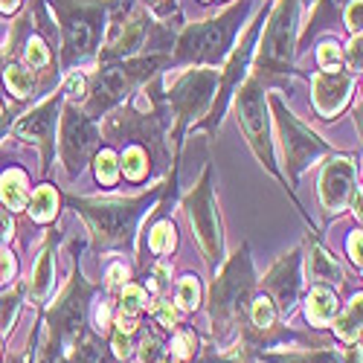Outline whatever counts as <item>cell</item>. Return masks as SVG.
I'll return each instance as SVG.
<instances>
[{"label": "cell", "instance_id": "cell-25", "mask_svg": "<svg viewBox=\"0 0 363 363\" xmlns=\"http://www.w3.org/2000/svg\"><path fill=\"white\" fill-rule=\"evenodd\" d=\"M148 247H151V253H172L174 250V224L172 221H160V224L151 227Z\"/></svg>", "mask_w": 363, "mask_h": 363}, {"label": "cell", "instance_id": "cell-9", "mask_svg": "<svg viewBox=\"0 0 363 363\" xmlns=\"http://www.w3.org/2000/svg\"><path fill=\"white\" fill-rule=\"evenodd\" d=\"M216 87H218V70H189L186 76L177 79V84L169 90V105L177 116V128H184L189 119L203 113Z\"/></svg>", "mask_w": 363, "mask_h": 363}, {"label": "cell", "instance_id": "cell-34", "mask_svg": "<svg viewBox=\"0 0 363 363\" xmlns=\"http://www.w3.org/2000/svg\"><path fill=\"white\" fill-rule=\"evenodd\" d=\"M360 18H363V0H349L346 4V29H349V35L360 33Z\"/></svg>", "mask_w": 363, "mask_h": 363}, {"label": "cell", "instance_id": "cell-45", "mask_svg": "<svg viewBox=\"0 0 363 363\" xmlns=\"http://www.w3.org/2000/svg\"><path fill=\"white\" fill-rule=\"evenodd\" d=\"M349 363H360V349H349Z\"/></svg>", "mask_w": 363, "mask_h": 363}, {"label": "cell", "instance_id": "cell-23", "mask_svg": "<svg viewBox=\"0 0 363 363\" xmlns=\"http://www.w3.org/2000/svg\"><path fill=\"white\" fill-rule=\"evenodd\" d=\"M119 166H123L128 180H143L148 174V155L140 145H128L123 151V163H119Z\"/></svg>", "mask_w": 363, "mask_h": 363}, {"label": "cell", "instance_id": "cell-3", "mask_svg": "<svg viewBox=\"0 0 363 363\" xmlns=\"http://www.w3.org/2000/svg\"><path fill=\"white\" fill-rule=\"evenodd\" d=\"M163 65H169L166 52L131 55V58H119V62L102 65V70L94 79V90H90V96H87V116H99L102 111L116 105L131 87H137L148 76H155Z\"/></svg>", "mask_w": 363, "mask_h": 363}, {"label": "cell", "instance_id": "cell-21", "mask_svg": "<svg viewBox=\"0 0 363 363\" xmlns=\"http://www.w3.org/2000/svg\"><path fill=\"white\" fill-rule=\"evenodd\" d=\"M4 79H6L9 90H12L18 99H26L29 94H33V87H35V73L21 67V65H15V62H9L4 67Z\"/></svg>", "mask_w": 363, "mask_h": 363}, {"label": "cell", "instance_id": "cell-1", "mask_svg": "<svg viewBox=\"0 0 363 363\" xmlns=\"http://www.w3.org/2000/svg\"><path fill=\"white\" fill-rule=\"evenodd\" d=\"M62 29V67L94 58L105 41L111 0H47Z\"/></svg>", "mask_w": 363, "mask_h": 363}, {"label": "cell", "instance_id": "cell-28", "mask_svg": "<svg viewBox=\"0 0 363 363\" xmlns=\"http://www.w3.org/2000/svg\"><path fill=\"white\" fill-rule=\"evenodd\" d=\"M198 302H201V285L195 277H184L177 285V306L184 308V311H192L198 308Z\"/></svg>", "mask_w": 363, "mask_h": 363}, {"label": "cell", "instance_id": "cell-38", "mask_svg": "<svg viewBox=\"0 0 363 363\" xmlns=\"http://www.w3.org/2000/svg\"><path fill=\"white\" fill-rule=\"evenodd\" d=\"M12 277H15V256L6 247H0V285H6Z\"/></svg>", "mask_w": 363, "mask_h": 363}, {"label": "cell", "instance_id": "cell-8", "mask_svg": "<svg viewBox=\"0 0 363 363\" xmlns=\"http://www.w3.org/2000/svg\"><path fill=\"white\" fill-rule=\"evenodd\" d=\"M186 213H189V221H192V230L201 241V247L206 253V262L221 259V224H218L216 201H213V186H209V169L203 172L201 184L189 192Z\"/></svg>", "mask_w": 363, "mask_h": 363}, {"label": "cell", "instance_id": "cell-47", "mask_svg": "<svg viewBox=\"0 0 363 363\" xmlns=\"http://www.w3.org/2000/svg\"><path fill=\"white\" fill-rule=\"evenodd\" d=\"M299 4H308L311 6V4H317V0H299Z\"/></svg>", "mask_w": 363, "mask_h": 363}, {"label": "cell", "instance_id": "cell-17", "mask_svg": "<svg viewBox=\"0 0 363 363\" xmlns=\"http://www.w3.org/2000/svg\"><path fill=\"white\" fill-rule=\"evenodd\" d=\"M340 311V302L335 296V291H328L325 285H317L311 294H308V302H306V314L314 325H328L335 320V314Z\"/></svg>", "mask_w": 363, "mask_h": 363}, {"label": "cell", "instance_id": "cell-4", "mask_svg": "<svg viewBox=\"0 0 363 363\" xmlns=\"http://www.w3.org/2000/svg\"><path fill=\"white\" fill-rule=\"evenodd\" d=\"M296 26H299V0H277L274 12L267 18L264 35L256 55V73H294L296 52Z\"/></svg>", "mask_w": 363, "mask_h": 363}, {"label": "cell", "instance_id": "cell-2", "mask_svg": "<svg viewBox=\"0 0 363 363\" xmlns=\"http://www.w3.org/2000/svg\"><path fill=\"white\" fill-rule=\"evenodd\" d=\"M253 9L250 0H235L221 15L180 26V35L174 41V55H169V65H221L230 44L238 33L245 15Z\"/></svg>", "mask_w": 363, "mask_h": 363}, {"label": "cell", "instance_id": "cell-12", "mask_svg": "<svg viewBox=\"0 0 363 363\" xmlns=\"http://www.w3.org/2000/svg\"><path fill=\"white\" fill-rule=\"evenodd\" d=\"M354 180H357V166L349 157H335L328 160L320 177V198L328 213H340L346 201L354 195Z\"/></svg>", "mask_w": 363, "mask_h": 363}, {"label": "cell", "instance_id": "cell-36", "mask_svg": "<svg viewBox=\"0 0 363 363\" xmlns=\"http://www.w3.org/2000/svg\"><path fill=\"white\" fill-rule=\"evenodd\" d=\"M346 62H349V73L354 76V73H360V33L357 35H352L349 38V44H346Z\"/></svg>", "mask_w": 363, "mask_h": 363}, {"label": "cell", "instance_id": "cell-19", "mask_svg": "<svg viewBox=\"0 0 363 363\" xmlns=\"http://www.w3.org/2000/svg\"><path fill=\"white\" fill-rule=\"evenodd\" d=\"M346 4H349V0H317V9H314V15H311L308 26L302 29V38H299V44L306 47V41H308V38H314L323 26L335 23V18H337V15L346 9ZM302 47H296V50H302Z\"/></svg>", "mask_w": 363, "mask_h": 363}, {"label": "cell", "instance_id": "cell-40", "mask_svg": "<svg viewBox=\"0 0 363 363\" xmlns=\"http://www.w3.org/2000/svg\"><path fill=\"white\" fill-rule=\"evenodd\" d=\"M113 352H116V357H131V343H128V337L123 335V331L113 337Z\"/></svg>", "mask_w": 363, "mask_h": 363}, {"label": "cell", "instance_id": "cell-5", "mask_svg": "<svg viewBox=\"0 0 363 363\" xmlns=\"http://www.w3.org/2000/svg\"><path fill=\"white\" fill-rule=\"evenodd\" d=\"M270 108H274L277 128H279V137H282L288 174H291V180H296L302 169H308L311 163H317L320 157L328 155V145L314 131H308L306 125H302L299 119L285 108V102L279 96H270Z\"/></svg>", "mask_w": 363, "mask_h": 363}, {"label": "cell", "instance_id": "cell-13", "mask_svg": "<svg viewBox=\"0 0 363 363\" xmlns=\"http://www.w3.org/2000/svg\"><path fill=\"white\" fill-rule=\"evenodd\" d=\"M354 76L343 73V70H320L311 76V87H314V108L320 116H337L343 111V105L349 102Z\"/></svg>", "mask_w": 363, "mask_h": 363}, {"label": "cell", "instance_id": "cell-39", "mask_svg": "<svg viewBox=\"0 0 363 363\" xmlns=\"http://www.w3.org/2000/svg\"><path fill=\"white\" fill-rule=\"evenodd\" d=\"M67 96H70V99L84 96V76H82V73H73V76L67 79Z\"/></svg>", "mask_w": 363, "mask_h": 363}, {"label": "cell", "instance_id": "cell-11", "mask_svg": "<svg viewBox=\"0 0 363 363\" xmlns=\"http://www.w3.org/2000/svg\"><path fill=\"white\" fill-rule=\"evenodd\" d=\"M250 288H253L250 259H247V250H238L213 285V314L216 317L235 314L241 308V302L250 296Z\"/></svg>", "mask_w": 363, "mask_h": 363}, {"label": "cell", "instance_id": "cell-6", "mask_svg": "<svg viewBox=\"0 0 363 363\" xmlns=\"http://www.w3.org/2000/svg\"><path fill=\"white\" fill-rule=\"evenodd\" d=\"M148 201H76L79 213L90 221L102 245H125Z\"/></svg>", "mask_w": 363, "mask_h": 363}, {"label": "cell", "instance_id": "cell-32", "mask_svg": "<svg viewBox=\"0 0 363 363\" xmlns=\"http://www.w3.org/2000/svg\"><path fill=\"white\" fill-rule=\"evenodd\" d=\"M76 363H105L102 349H99V343L94 337H84L82 340V349L76 352Z\"/></svg>", "mask_w": 363, "mask_h": 363}, {"label": "cell", "instance_id": "cell-44", "mask_svg": "<svg viewBox=\"0 0 363 363\" xmlns=\"http://www.w3.org/2000/svg\"><path fill=\"white\" fill-rule=\"evenodd\" d=\"M108 317H111V314H108V306H99V308H96V328H99V331H108Z\"/></svg>", "mask_w": 363, "mask_h": 363}, {"label": "cell", "instance_id": "cell-22", "mask_svg": "<svg viewBox=\"0 0 363 363\" xmlns=\"http://www.w3.org/2000/svg\"><path fill=\"white\" fill-rule=\"evenodd\" d=\"M335 331H337V335L343 337V340H357L360 337V294L349 302V308H346V314L335 323Z\"/></svg>", "mask_w": 363, "mask_h": 363}, {"label": "cell", "instance_id": "cell-30", "mask_svg": "<svg viewBox=\"0 0 363 363\" xmlns=\"http://www.w3.org/2000/svg\"><path fill=\"white\" fill-rule=\"evenodd\" d=\"M274 320H277L274 302H270L267 296H259V299L253 302V323H256L259 328H270V325H274Z\"/></svg>", "mask_w": 363, "mask_h": 363}, {"label": "cell", "instance_id": "cell-27", "mask_svg": "<svg viewBox=\"0 0 363 363\" xmlns=\"http://www.w3.org/2000/svg\"><path fill=\"white\" fill-rule=\"evenodd\" d=\"M96 177H99V184L102 186H113L116 184V177H119V160L111 148H102L99 155H96Z\"/></svg>", "mask_w": 363, "mask_h": 363}, {"label": "cell", "instance_id": "cell-37", "mask_svg": "<svg viewBox=\"0 0 363 363\" xmlns=\"http://www.w3.org/2000/svg\"><path fill=\"white\" fill-rule=\"evenodd\" d=\"M151 314H155V317L160 320V325H166V328H172L174 320H177V314H174V308H172V302H163V299L151 306Z\"/></svg>", "mask_w": 363, "mask_h": 363}, {"label": "cell", "instance_id": "cell-26", "mask_svg": "<svg viewBox=\"0 0 363 363\" xmlns=\"http://www.w3.org/2000/svg\"><path fill=\"white\" fill-rule=\"evenodd\" d=\"M50 285H52V253L44 250L41 259H38V264H35V274H33V296L35 299L47 296Z\"/></svg>", "mask_w": 363, "mask_h": 363}, {"label": "cell", "instance_id": "cell-46", "mask_svg": "<svg viewBox=\"0 0 363 363\" xmlns=\"http://www.w3.org/2000/svg\"><path fill=\"white\" fill-rule=\"evenodd\" d=\"M145 4H148V6H155V4H160V0H145Z\"/></svg>", "mask_w": 363, "mask_h": 363}, {"label": "cell", "instance_id": "cell-15", "mask_svg": "<svg viewBox=\"0 0 363 363\" xmlns=\"http://www.w3.org/2000/svg\"><path fill=\"white\" fill-rule=\"evenodd\" d=\"M58 96H50L47 102H41L35 111H29L26 116L18 119L15 125V134L23 137V140H33V143H41L44 151L50 155V137H52V128H55V113H58Z\"/></svg>", "mask_w": 363, "mask_h": 363}, {"label": "cell", "instance_id": "cell-35", "mask_svg": "<svg viewBox=\"0 0 363 363\" xmlns=\"http://www.w3.org/2000/svg\"><path fill=\"white\" fill-rule=\"evenodd\" d=\"M172 352H174V357H189L195 352V335L192 331H180V335L174 337V343H172Z\"/></svg>", "mask_w": 363, "mask_h": 363}, {"label": "cell", "instance_id": "cell-16", "mask_svg": "<svg viewBox=\"0 0 363 363\" xmlns=\"http://www.w3.org/2000/svg\"><path fill=\"white\" fill-rule=\"evenodd\" d=\"M308 277L317 282V285H340L343 282V270L337 264V259L331 256L325 247L320 245H311V256H308Z\"/></svg>", "mask_w": 363, "mask_h": 363}, {"label": "cell", "instance_id": "cell-33", "mask_svg": "<svg viewBox=\"0 0 363 363\" xmlns=\"http://www.w3.org/2000/svg\"><path fill=\"white\" fill-rule=\"evenodd\" d=\"M140 354H143V363H163V346L155 335H145L143 337V346H140Z\"/></svg>", "mask_w": 363, "mask_h": 363}, {"label": "cell", "instance_id": "cell-29", "mask_svg": "<svg viewBox=\"0 0 363 363\" xmlns=\"http://www.w3.org/2000/svg\"><path fill=\"white\" fill-rule=\"evenodd\" d=\"M340 62H343V52H340L337 41H323V44L317 47V65H320L325 73L340 70Z\"/></svg>", "mask_w": 363, "mask_h": 363}, {"label": "cell", "instance_id": "cell-42", "mask_svg": "<svg viewBox=\"0 0 363 363\" xmlns=\"http://www.w3.org/2000/svg\"><path fill=\"white\" fill-rule=\"evenodd\" d=\"M349 256H352V262L360 267V230H354V233L349 235Z\"/></svg>", "mask_w": 363, "mask_h": 363}, {"label": "cell", "instance_id": "cell-20", "mask_svg": "<svg viewBox=\"0 0 363 363\" xmlns=\"http://www.w3.org/2000/svg\"><path fill=\"white\" fill-rule=\"evenodd\" d=\"M55 209H58V195L52 186H38L33 198H29V216H33V221H41V224L52 221Z\"/></svg>", "mask_w": 363, "mask_h": 363}, {"label": "cell", "instance_id": "cell-14", "mask_svg": "<svg viewBox=\"0 0 363 363\" xmlns=\"http://www.w3.org/2000/svg\"><path fill=\"white\" fill-rule=\"evenodd\" d=\"M299 262H302L299 250L282 256V259L277 262V267L270 270L267 279H264V288L274 294V299H270V302H277V306H279L285 314H291V308L296 306V299H299V288H302Z\"/></svg>", "mask_w": 363, "mask_h": 363}, {"label": "cell", "instance_id": "cell-7", "mask_svg": "<svg viewBox=\"0 0 363 363\" xmlns=\"http://www.w3.org/2000/svg\"><path fill=\"white\" fill-rule=\"evenodd\" d=\"M238 125L245 131L250 148L256 151V157L262 160V166H267L277 174L274 140H270V128H267V99H264L259 76H253L238 94Z\"/></svg>", "mask_w": 363, "mask_h": 363}, {"label": "cell", "instance_id": "cell-10", "mask_svg": "<svg viewBox=\"0 0 363 363\" xmlns=\"http://www.w3.org/2000/svg\"><path fill=\"white\" fill-rule=\"evenodd\" d=\"M96 143H99V131L87 119V113L67 105L65 123H62V163L67 166L70 177H76L84 169V163L90 160V155H94Z\"/></svg>", "mask_w": 363, "mask_h": 363}, {"label": "cell", "instance_id": "cell-48", "mask_svg": "<svg viewBox=\"0 0 363 363\" xmlns=\"http://www.w3.org/2000/svg\"><path fill=\"white\" fill-rule=\"evenodd\" d=\"M201 4H213V0H201Z\"/></svg>", "mask_w": 363, "mask_h": 363}, {"label": "cell", "instance_id": "cell-43", "mask_svg": "<svg viewBox=\"0 0 363 363\" xmlns=\"http://www.w3.org/2000/svg\"><path fill=\"white\" fill-rule=\"evenodd\" d=\"M21 9V0H0V15H15Z\"/></svg>", "mask_w": 363, "mask_h": 363}, {"label": "cell", "instance_id": "cell-24", "mask_svg": "<svg viewBox=\"0 0 363 363\" xmlns=\"http://www.w3.org/2000/svg\"><path fill=\"white\" fill-rule=\"evenodd\" d=\"M23 58L26 65L33 70H44L50 65V50H47V41L35 33H29V38L23 41Z\"/></svg>", "mask_w": 363, "mask_h": 363}, {"label": "cell", "instance_id": "cell-41", "mask_svg": "<svg viewBox=\"0 0 363 363\" xmlns=\"http://www.w3.org/2000/svg\"><path fill=\"white\" fill-rule=\"evenodd\" d=\"M128 279V274H125V267L123 264H113L111 270H108V285L113 288V285H123Z\"/></svg>", "mask_w": 363, "mask_h": 363}, {"label": "cell", "instance_id": "cell-18", "mask_svg": "<svg viewBox=\"0 0 363 363\" xmlns=\"http://www.w3.org/2000/svg\"><path fill=\"white\" fill-rule=\"evenodd\" d=\"M0 198H4L9 213H21L29 201V180L21 169H9L0 177Z\"/></svg>", "mask_w": 363, "mask_h": 363}, {"label": "cell", "instance_id": "cell-31", "mask_svg": "<svg viewBox=\"0 0 363 363\" xmlns=\"http://www.w3.org/2000/svg\"><path fill=\"white\" fill-rule=\"evenodd\" d=\"M145 306V291L140 285H125L123 288V311L125 314H140Z\"/></svg>", "mask_w": 363, "mask_h": 363}]
</instances>
